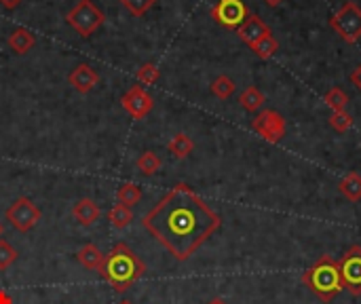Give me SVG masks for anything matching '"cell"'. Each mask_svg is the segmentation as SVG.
<instances>
[{
  "label": "cell",
  "mask_w": 361,
  "mask_h": 304,
  "mask_svg": "<svg viewBox=\"0 0 361 304\" xmlns=\"http://www.w3.org/2000/svg\"><path fill=\"white\" fill-rule=\"evenodd\" d=\"M237 85L231 77H226V74H220L218 79H214L212 83V93L218 97V99H228L233 93H235Z\"/></svg>",
  "instance_id": "22"
},
{
  "label": "cell",
  "mask_w": 361,
  "mask_h": 304,
  "mask_svg": "<svg viewBox=\"0 0 361 304\" xmlns=\"http://www.w3.org/2000/svg\"><path fill=\"white\" fill-rule=\"evenodd\" d=\"M121 106L131 119L142 121L144 116H148L152 112L154 99L148 91H144L142 85H134V87H129V91L121 97Z\"/></svg>",
  "instance_id": "10"
},
{
  "label": "cell",
  "mask_w": 361,
  "mask_h": 304,
  "mask_svg": "<svg viewBox=\"0 0 361 304\" xmlns=\"http://www.w3.org/2000/svg\"><path fill=\"white\" fill-rule=\"evenodd\" d=\"M338 190L344 199H349L351 203L361 201V176L351 172L347 174L340 182H338Z\"/></svg>",
  "instance_id": "16"
},
{
  "label": "cell",
  "mask_w": 361,
  "mask_h": 304,
  "mask_svg": "<svg viewBox=\"0 0 361 304\" xmlns=\"http://www.w3.org/2000/svg\"><path fill=\"white\" fill-rule=\"evenodd\" d=\"M167 148H169V152H172L176 159H186V156L194 150V144H192V140L188 138L186 133H176L174 138L169 140Z\"/></svg>",
  "instance_id": "18"
},
{
  "label": "cell",
  "mask_w": 361,
  "mask_h": 304,
  "mask_svg": "<svg viewBox=\"0 0 361 304\" xmlns=\"http://www.w3.org/2000/svg\"><path fill=\"white\" fill-rule=\"evenodd\" d=\"M116 199H118V203H123V205L134 207V205H138V203L142 201V188H140L138 184L127 182V184H123V186L118 188Z\"/></svg>",
  "instance_id": "20"
},
{
  "label": "cell",
  "mask_w": 361,
  "mask_h": 304,
  "mask_svg": "<svg viewBox=\"0 0 361 304\" xmlns=\"http://www.w3.org/2000/svg\"><path fill=\"white\" fill-rule=\"evenodd\" d=\"M68 81H70V85L79 93L85 95V93H89V91L95 89V85L100 83V77H97V72L93 70L89 63H81V65H76L74 70L68 74Z\"/></svg>",
  "instance_id": "12"
},
{
  "label": "cell",
  "mask_w": 361,
  "mask_h": 304,
  "mask_svg": "<svg viewBox=\"0 0 361 304\" xmlns=\"http://www.w3.org/2000/svg\"><path fill=\"white\" fill-rule=\"evenodd\" d=\"M330 26L344 43L355 45L361 39V9L353 3V0H347V3L330 17Z\"/></svg>",
  "instance_id": "5"
},
{
  "label": "cell",
  "mask_w": 361,
  "mask_h": 304,
  "mask_svg": "<svg viewBox=\"0 0 361 304\" xmlns=\"http://www.w3.org/2000/svg\"><path fill=\"white\" fill-rule=\"evenodd\" d=\"M72 216H74V220H76L79 224L91 226V224H95L97 218H100V207L95 205L93 199H81V201L74 203Z\"/></svg>",
  "instance_id": "14"
},
{
  "label": "cell",
  "mask_w": 361,
  "mask_h": 304,
  "mask_svg": "<svg viewBox=\"0 0 361 304\" xmlns=\"http://www.w3.org/2000/svg\"><path fill=\"white\" fill-rule=\"evenodd\" d=\"M108 220L114 228H127L134 222V212H131V207L123 205V203H116V205L108 212Z\"/></svg>",
  "instance_id": "19"
},
{
  "label": "cell",
  "mask_w": 361,
  "mask_h": 304,
  "mask_svg": "<svg viewBox=\"0 0 361 304\" xmlns=\"http://www.w3.org/2000/svg\"><path fill=\"white\" fill-rule=\"evenodd\" d=\"M251 51L260 57V59H271L277 51H279V43L275 41L273 34H269V37H265L260 43H256L251 47Z\"/></svg>",
  "instance_id": "24"
},
{
  "label": "cell",
  "mask_w": 361,
  "mask_h": 304,
  "mask_svg": "<svg viewBox=\"0 0 361 304\" xmlns=\"http://www.w3.org/2000/svg\"><path fill=\"white\" fill-rule=\"evenodd\" d=\"M161 77V70L154 65V63H144L138 68V72H136V79L144 85H154Z\"/></svg>",
  "instance_id": "26"
},
{
  "label": "cell",
  "mask_w": 361,
  "mask_h": 304,
  "mask_svg": "<svg viewBox=\"0 0 361 304\" xmlns=\"http://www.w3.org/2000/svg\"><path fill=\"white\" fill-rule=\"evenodd\" d=\"M212 17L228 30H239L249 17V9L243 0H218L212 9Z\"/></svg>",
  "instance_id": "8"
},
{
  "label": "cell",
  "mask_w": 361,
  "mask_h": 304,
  "mask_svg": "<svg viewBox=\"0 0 361 304\" xmlns=\"http://www.w3.org/2000/svg\"><path fill=\"white\" fill-rule=\"evenodd\" d=\"M15 260H17V250L7 239H0V270H7Z\"/></svg>",
  "instance_id": "27"
},
{
  "label": "cell",
  "mask_w": 361,
  "mask_h": 304,
  "mask_svg": "<svg viewBox=\"0 0 361 304\" xmlns=\"http://www.w3.org/2000/svg\"><path fill=\"white\" fill-rule=\"evenodd\" d=\"M265 3H267L269 7H279V5L283 3V0H265Z\"/></svg>",
  "instance_id": "31"
},
{
  "label": "cell",
  "mask_w": 361,
  "mask_h": 304,
  "mask_svg": "<svg viewBox=\"0 0 361 304\" xmlns=\"http://www.w3.org/2000/svg\"><path fill=\"white\" fill-rule=\"evenodd\" d=\"M265 93H262L258 87H247L241 95H239V106L247 112H256L265 104Z\"/></svg>",
  "instance_id": "17"
},
{
  "label": "cell",
  "mask_w": 361,
  "mask_h": 304,
  "mask_svg": "<svg viewBox=\"0 0 361 304\" xmlns=\"http://www.w3.org/2000/svg\"><path fill=\"white\" fill-rule=\"evenodd\" d=\"M118 294L127 292L138 279L144 277L146 264L140 260V256L131 250L127 243H116L110 254L104 256V264L97 270Z\"/></svg>",
  "instance_id": "2"
},
{
  "label": "cell",
  "mask_w": 361,
  "mask_h": 304,
  "mask_svg": "<svg viewBox=\"0 0 361 304\" xmlns=\"http://www.w3.org/2000/svg\"><path fill=\"white\" fill-rule=\"evenodd\" d=\"M237 34H239V39L251 49L256 43H260L265 37H269V34H273L271 32V28L262 21V17H258V15H249L247 19H245V23L237 30Z\"/></svg>",
  "instance_id": "11"
},
{
  "label": "cell",
  "mask_w": 361,
  "mask_h": 304,
  "mask_svg": "<svg viewBox=\"0 0 361 304\" xmlns=\"http://www.w3.org/2000/svg\"><path fill=\"white\" fill-rule=\"evenodd\" d=\"M7 45L11 47L13 53H17V55H25L32 47L37 45V37H34V34H32L28 28H15V30L9 34Z\"/></svg>",
  "instance_id": "13"
},
{
  "label": "cell",
  "mask_w": 361,
  "mask_h": 304,
  "mask_svg": "<svg viewBox=\"0 0 361 304\" xmlns=\"http://www.w3.org/2000/svg\"><path fill=\"white\" fill-rule=\"evenodd\" d=\"M118 304H134V302H129V300H121Z\"/></svg>",
  "instance_id": "34"
},
{
  "label": "cell",
  "mask_w": 361,
  "mask_h": 304,
  "mask_svg": "<svg viewBox=\"0 0 361 304\" xmlns=\"http://www.w3.org/2000/svg\"><path fill=\"white\" fill-rule=\"evenodd\" d=\"M207 304H226V302H224L222 298H214V300H209Z\"/></svg>",
  "instance_id": "32"
},
{
  "label": "cell",
  "mask_w": 361,
  "mask_h": 304,
  "mask_svg": "<svg viewBox=\"0 0 361 304\" xmlns=\"http://www.w3.org/2000/svg\"><path fill=\"white\" fill-rule=\"evenodd\" d=\"M342 285L351 296H361V245H351L338 260Z\"/></svg>",
  "instance_id": "7"
},
{
  "label": "cell",
  "mask_w": 361,
  "mask_h": 304,
  "mask_svg": "<svg viewBox=\"0 0 361 304\" xmlns=\"http://www.w3.org/2000/svg\"><path fill=\"white\" fill-rule=\"evenodd\" d=\"M138 169H140V174H144V176H152V174H156L158 169H161V165H163V161L158 159V154H154L152 150H146V152H142L140 156H138Z\"/></svg>",
  "instance_id": "21"
},
{
  "label": "cell",
  "mask_w": 361,
  "mask_h": 304,
  "mask_svg": "<svg viewBox=\"0 0 361 304\" xmlns=\"http://www.w3.org/2000/svg\"><path fill=\"white\" fill-rule=\"evenodd\" d=\"M251 129L258 135H262V138H265L267 142L279 144L285 138L287 125H285V119L279 112H275V110H262L260 114L254 116Z\"/></svg>",
  "instance_id": "9"
},
{
  "label": "cell",
  "mask_w": 361,
  "mask_h": 304,
  "mask_svg": "<svg viewBox=\"0 0 361 304\" xmlns=\"http://www.w3.org/2000/svg\"><path fill=\"white\" fill-rule=\"evenodd\" d=\"M121 5H123L131 15L142 17V15H146V13L156 5V0H121Z\"/></svg>",
  "instance_id": "25"
},
{
  "label": "cell",
  "mask_w": 361,
  "mask_h": 304,
  "mask_svg": "<svg viewBox=\"0 0 361 304\" xmlns=\"http://www.w3.org/2000/svg\"><path fill=\"white\" fill-rule=\"evenodd\" d=\"M21 3H23V0H0V5H3L5 9H9V11L17 9V7H19Z\"/></svg>",
  "instance_id": "30"
},
{
  "label": "cell",
  "mask_w": 361,
  "mask_h": 304,
  "mask_svg": "<svg viewBox=\"0 0 361 304\" xmlns=\"http://www.w3.org/2000/svg\"><path fill=\"white\" fill-rule=\"evenodd\" d=\"M351 83L361 91V63H359V65L355 68V70L351 72Z\"/></svg>",
  "instance_id": "29"
},
{
  "label": "cell",
  "mask_w": 361,
  "mask_h": 304,
  "mask_svg": "<svg viewBox=\"0 0 361 304\" xmlns=\"http://www.w3.org/2000/svg\"><path fill=\"white\" fill-rule=\"evenodd\" d=\"M325 104H327V108H332L334 112H342V110H347L349 95L340 87H334V89H330L325 93Z\"/></svg>",
  "instance_id": "23"
},
{
  "label": "cell",
  "mask_w": 361,
  "mask_h": 304,
  "mask_svg": "<svg viewBox=\"0 0 361 304\" xmlns=\"http://www.w3.org/2000/svg\"><path fill=\"white\" fill-rule=\"evenodd\" d=\"M3 232H5V226H3V222H0V239H3Z\"/></svg>",
  "instance_id": "33"
},
{
  "label": "cell",
  "mask_w": 361,
  "mask_h": 304,
  "mask_svg": "<svg viewBox=\"0 0 361 304\" xmlns=\"http://www.w3.org/2000/svg\"><path fill=\"white\" fill-rule=\"evenodd\" d=\"M351 125H353V116H351L347 110H342V112H332V116H330V127H332L334 131L344 133V131L351 129Z\"/></svg>",
  "instance_id": "28"
},
{
  "label": "cell",
  "mask_w": 361,
  "mask_h": 304,
  "mask_svg": "<svg viewBox=\"0 0 361 304\" xmlns=\"http://www.w3.org/2000/svg\"><path fill=\"white\" fill-rule=\"evenodd\" d=\"M76 260L85 266V268H91V270H100L102 264H104V254L100 252L95 243H87L79 250L76 254Z\"/></svg>",
  "instance_id": "15"
},
{
  "label": "cell",
  "mask_w": 361,
  "mask_h": 304,
  "mask_svg": "<svg viewBox=\"0 0 361 304\" xmlns=\"http://www.w3.org/2000/svg\"><path fill=\"white\" fill-rule=\"evenodd\" d=\"M302 283L325 304H330L344 290L338 262L327 254L313 262V266L302 275Z\"/></svg>",
  "instance_id": "3"
},
{
  "label": "cell",
  "mask_w": 361,
  "mask_h": 304,
  "mask_svg": "<svg viewBox=\"0 0 361 304\" xmlns=\"http://www.w3.org/2000/svg\"><path fill=\"white\" fill-rule=\"evenodd\" d=\"M41 210L30 196H17L7 207V220L9 224L19 232H30L41 220Z\"/></svg>",
  "instance_id": "6"
},
{
  "label": "cell",
  "mask_w": 361,
  "mask_h": 304,
  "mask_svg": "<svg viewBox=\"0 0 361 304\" xmlns=\"http://www.w3.org/2000/svg\"><path fill=\"white\" fill-rule=\"evenodd\" d=\"M104 21L106 15L93 5V0H79L74 9L65 15V23L72 26L83 39H89L97 28L104 26Z\"/></svg>",
  "instance_id": "4"
},
{
  "label": "cell",
  "mask_w": 361,
  "mask_h": 304,
  "mask_svg": "<svg viewBox=\"0 0 361 304\" xmlns=\"http://www.w3.org/2000/svg\"><path fill=\"white\" fill-rule=\"evenodd\" d=\"M142 226L178 262H186L222 226V218L190 186L176 184L142 218Z\"/></svg>",
  "instance_id": "1"
}]
</instances>
